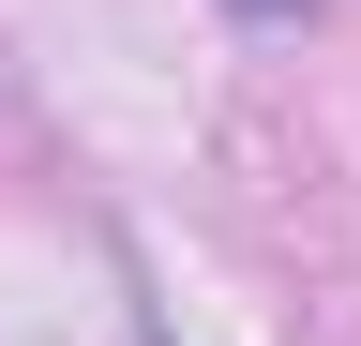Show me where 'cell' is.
Here are the masks:
<instances>
[{"mask_svg": "<svg viewBox=\"0 0 361 346\" xmlns=\"http://www.w3.org/2000/svg\"><path fill=\"white\" fill-rule=\"evenodd\" d=\"M226 16H241V30H316L331 0H226Z\"/></svg>", "mask_w": 361, "mask_h": 346, "instance_id": "1", "label": "cell"}]
</instances>
